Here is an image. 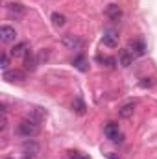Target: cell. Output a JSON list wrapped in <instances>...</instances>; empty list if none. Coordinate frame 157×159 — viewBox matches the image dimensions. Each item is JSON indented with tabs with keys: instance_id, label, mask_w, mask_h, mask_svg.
I'll use <instances>...</instances> for the list:
<instances>
[{
	"instance_id": "1",
	"label": "cell",
	"mask_w": 157,
	"mask_h": 159,
	"mask_svg": "<svg viewBox=\"0 0 157 159\" xmlns=\"http://www.w3.org/2000/svg\"><path fill=\"white\" fill-rule=\"evenodd\" d=\"M17 133L20 137H24V139H32V137H35L39 133V122L34 120V119L20 120L19 126H17Z\"/></svg>"
},
{
	"instance_id": "2",
	"label": "cell",
	"mask_w": 157,
	"mask_h": 159,
	"mask_svg": "<svg viewBox=\"0 0 157 159\" xmlns=\"http://www.w3.org/2000/svg\"><path fill=\"white\" fill-rule=\"evenodd\" d=\"M104 133H105V137H107L109 141H113V143H122V141H124V135H122V131L118 129V124H115V122H107V126L104 128Z\"/></svg>"
},
{
	"instance_id": "3",
	"label": "cell",
	"mask_w": 157,
	"mask_h": 159,
	"mask_svg": "<svg viewBox=\"0 0 157 159\" xmlns=\"http://www.w3.org/2000/svg\"><path fill=\"white\" fill-rule=\"evenodd\" d=\"M61 44L67 48V50H81L83 48V41L79 39L78 35H72V34H67L61 37Z\"/></svg>"
},
{
	"instance_id": "4",
	"label": "cell",
	"mask_w": 157,
	"mask_h": 159,
	"mask_svg": "<svg viewBox=\"0 0 157 159\" xmlns=\"http://www.w3.org/2000/svg\"><path fill=\"white\" fill-rule=\"evenodd\" d=\"M15 39H17V30L13 26H7V24L0 26V41L2 43H15Z\"/></svg>"
},
{
	"instance_id": "5",
	"label": "cell",
	"mask_w": 157,
	"mask_h": 159,
	"mask_svg": "<svg viewBox=\"0 0 157 159\" xmlns=\"http://www.w3.org/2000/svg\"><path fill=\"white\" fill-rule=\"evenodd\" d=\"M39 150H41L39 143H35L34 139H26V141L22 143V152H24L28 157H35V156L39 154Z\"/></svg>"
},
{
	"instance_id": "6",
	"label": "cell",
	"mask_w": 157,
	"mask_h": 159,
	"mask_svg": "<svg viewBox=\"0 0 157 159\" xmlns=\"http://www.w3.org/2000/svg\"><path fill=\"white\" fill-rule=\"evenodd\" d=\"M2 78L6 81H9V83H22L26 80V74L22 70H4Z\"/></svg>"
},
{
	"instance_id": "7",
	"label": "cell",
	"mask_w": 157,
	"mask_h": 159,
	"mask_svg": "<svg viewBox=\"0 0 157 159\" xmlns=\"http://www.w3.org/2000/svg\"><path fill=\"white\" fill-rule=\"evenodd\" d=\"M6 7H7L9 17H15V19H22L24 13H26V7H24L20 2H11V4H7Z\"/></svg>"
},
{
	"instance_id": "8",
	"label": "cell",
	"mask_w": 157,
	"mask_h": 159,
	"mask_svg": "<svg viewBox=\"0 0 157 159\" xmlns=\"http://www.w3.org/2000/svg\"><path fill=\"white\" fill-rule=\"evenodd\" d=\"M102 44L107 46V48H117L118 46V34L113 32V30L105 32V34L102 35Z\"/></svg>"
},
{
	"instance_id": "9",
	"label": "cell",
	"mask_w": 157,
	"mask_h": 159,
	"mask_svg": "<svg viewBox=\"0 0 157 159\" xmlns=\"http://www.w3.org/2000/svg\"><path fill=\"white\" fill-rule=\"evenodd\" d=\"M105 15H107V19H109V20L118 22V20L122 19V9H120V6H118V4H109V6H107V9H105Z\"/></svg>"
},
{
	"instance_id": "10",
	"label": "cell",
	"mask_w": 157,
	"mask_h": 159,
	"mask_svg": "<svg viewBox=\"0 0 157 159\" xmlns=\"http://www.w3.org/2000/svg\"><path fill=\"white\" fill-rule=\"evenodd\" d=\"M135 107H137L135 102H128V104H124V106L118 109V117H120V119H131L133 113H135Z\"/></svg>"
},
{
	"instance_id": "11",
	"label": "cell",
	"mask_w": 157,
	"mask_h": 159,
	"mask_svg": "<svg viewBox=\"0 0 157 159\" xmlns=\"http://www.w3.org/2000/svg\"><path fill=\"white\" fill-rule=\"evenodd\" d=\"M118 63H120V67H124V69H128L131 63H133V54L126 48V50H120V54H118Z\"/></svg>"
},
{
	"instance_id": "12",
	"label": "cell",
	"mask_w": 157,
	"mask_h": 159,
	"mask_svg": "<svg viewBox=\"0 0 157 159\" xmlns=\"http://www.w3.org/2000/svg\"><path fill=\"white\" fill-rule=\"evenodd\" d=\"M128 50L133 54V57H135V56H142V54L146 52V44H144L142 41H131Z\"/></svg>"
},
{
	"instance_id": "13",
	"label": "cell",
	"mask_w": 157,
	"mask_h": 159,
	"mask_svg": "<svg viewBox=\"0 0 157 159\" xmlns=\"http://www.w3.org/2000/svg\"><path fill=\"white\" fill-rule=\"evenodd\" d=\"M28 52H30V46H28V43H19V44H15V46L11 48V56H13V57L26 56Z\"/></svg>"
},
{
	"instance_id": "14",
	"label": "cell",
	"mask_w": 157,
	"mask_h": 159,
	"mask_svg": "<svg viewBox=\"0 0 157 159\" xmlns=\"http://www.w3.org/2000/svg\"><path fill=\"white\" fill-rule=\"evenodd\" d=\"M72 111L78 113V115H85V111H87V106H85V102L79 96L74 98V102H72Z\"/></svg>"
},
{
	"instance_id": "15",
	"label": "cell",
	"mask_w": 157,
	"mask_h": 159,
	"mask_svg": "<svg viewBox=\"0 0 157 159\" xmlns=\"http://www.w3.org/2000/svg\"><path fill=\"white\" fill-rule=\"evenodd\" d=\"M24 67H26L28 70H34V69L37 67V61H35V56L32 54V50L24 56Z\"/></svg>"
},
{
	"instance_id": "16",
	"label": "cell",
	"mask_w": 157,
	"mask_h": 159,
	"mask_svg": "<svg viewBox=\"0 0 157 159\" xmlns=\"http://www.w3.org/2000/svg\"><path fill=\"white\" fill-rule=\"evenodd\" d=\"M74 65H76V69H79L81 72H87V70H89L87 61H85V57H83V56H76V57H74Z\"/></svg>"
},
{
	"instance_id": "17",
	"label": "cell",
	"mask_w": 157,
	"mask_h": 159,
	"mask_svg": "<svg viewBox=\"0 0 157 159\" xmlns=\"http://www.w3.org/2000/svg\"><path fill=\"white\" fill-rule=\"evenodd\" d=\"M52 22H54V26H63L65 22H67V19H65V15H61V13H52Z\"/></svg>"
},
{
	"instance_id": "18",
	"label": "cell",
	"mask_w": 157,
	"mask_h": 159,
	"mask_svg": "<svg viewBox=\"0 0 157 159\" xmlns=\"http://www.w3.org/2000/svg\"><path fill=\"white\" fill-rule=\"evenodd\" d=\"M7 65H9V56H7V52H2V69L4 70H7Z\"/></svg>"
},
{
	"instance_id": "19",
	"label": "cell",
	"mask_w": 157,
	"mask_h": 159,
	"mask_svg": "<svg viewBox=\"0 0 157 159\" xmlns=\"http://www.w3.org/2000/svg\"><path fill=\"white\" fill-rule=\"evenodd\" d=\"M139 85H141V87H144V89H146V87H152V85H154V80H152V78H142V81H141Z\"/></svg>"
},
{
	"instance_id": "20",
	"label": "cell",
	"mask_w": 157,
	"mask_h": 159,
	"mask_svg": "<svg viewBox=\"0 0 157 159\" xmlns=\"http://www.w3.org/2000/svg\"><path fill=\"white\" fill-rule=\"evenodd\" d=\"M100 61H104V63H107V67H113L115 65V59L113 57H98Z\"/></svg>"
},
{
	"instance_id": "21",
	"label": "cell",
	"mask_w": 157,
	"mask_h": 159,
	"mask_svg": "<svg viewBox=\"0 0 157 159\" xmlns=\"http://www.w3.org/2000/svg\"><path fill=\"white\" fill-rule=\"evenodd\" d=\"M70 159H87V157L79 152H70Z\"/></svg>"
},
{
	"instance_id": "22",
	"label": "cell",
	"mask_w": 157,
	"mask_h": 159,
	"mask_svg": "<svg viewBox=\"0 0 157 159\" xmlns=\"http://www.w3.org/2000/svg\"><path fill=\"white\" fill-rule=\"evenodd\" d=\"M24 159H32V157H28V156H26V157H24Z\"/></svg>"
}]
</instances>
